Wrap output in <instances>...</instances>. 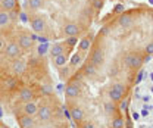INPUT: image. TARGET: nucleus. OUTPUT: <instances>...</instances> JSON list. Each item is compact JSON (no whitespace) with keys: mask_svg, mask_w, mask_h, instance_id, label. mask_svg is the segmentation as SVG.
Returning a JSON list of instances; mask_svg holds the SVG:
<instances>
[{"mask_svg":"<svg viewBox=\"0 0 153 128\" xmlns=\"http://www.w3.org/2000/svg\"><path fill=\"white\" fill-rule=\"evenodd\" d=\"M106 0H25L22 18L47 46V59L63 69L78 44L88 36Z\"/></svg>","mask_w":153,"mask_h":128,"instance_id":"nucleus-2","label":"nucleus"},{"mask_svg":"<svg viewBox=\"0 0 153 128\" xmlns=\"http://www.w3.org/2000/svg\"><path fill=\"white\" fill-rule=\"evenodd\" d=\"M0 128H7L6 125H0Z\"/></svg>","mask_w":153,"mask_h":128,"instance_id":"nucleus-4","label":"nucleus"},{"mask_svg":"<svg viewBox=\"0 0 153 128\" xmlns=\"http://www.w3.org/2000/svg\"><path fill=\"white\" fill-rule=\"evenodd\" d=\"M38 106L40 103H37L36 100H30V102H25L24 106H22V113L25 115H30V116H36L38 112Z\"/></svg>","mask_w":153,"mask_h":128,"instance_id":"nucleus-3","label":"nucleus"},{"mask_svg":"<svg viewBox=\"0 0 153 128\" xmlns=\"http://www.w3.org/2000/svg\"><path fill=\"white\" fill-rule=\"evenodd\" d=\"M152 57L153 9L118 4L65 81V105L76 128H125L118 105Z\"/></svg>","mask_w":153,"mask_h":128,"instance_id":"nucleus-1","label":"nucleus"}]
</instances>
